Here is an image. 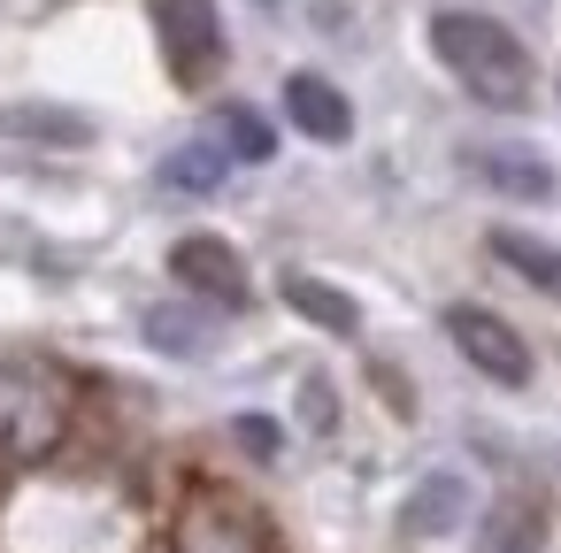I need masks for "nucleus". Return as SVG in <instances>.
<instances>
[{"instance_id": "1", "label": "nucleus", "mask_w": 561, "mask_h": 553, "mask_svg": "<svg viewBox=\"0 0 561 553\" xmlns=\"http://www.w3.org/2000/svg\"><path fill=\"white\" fill-rule=\"evenodd\" d=\"M431 47H438V62L454 70V85L469 101H484V108H523L530 101V55H523V39L500 16H484V9H438L431 16Z\"/></svg>"}, {"instance_id": "2", "label": "nucleus", "mask_w": 561, "mask_h": 553, "mask_svg": "<svg viewBox=\"0 0 561 553\" xmlns=\"http://www.w3.org/2000/svg\"><path fill=\"white\" fill-rule=\"evenodd\" d=\"M70 430V384L39 361H0V461H47Z\"/></svg>"}, {"instance_id": "3", "label": "nucleus", "mask_w": 561, "mask_h": 553, "mask_svg": "<svg viewBox=\"0 0 561 553\" xmlns=\"http://www.w3.org/2000/svg\"><path fill=\"white\" fill-rule=\"evenodd\" d=\"M170 553H277V538L247 499H231L216 484H193L178 522H170Z\"/></svg>"}, {"instance_id": "4", "label": "nucleus", "mask_w": 561, "mask_h": 553, "mask_svg": "<svg viewBox=\"0 0 561 553\" xmlns=\"http://www.w3.org/2000/svg\"><path fill=\"white\" fill-rule=\"evenodd\" d=\"M154 32H162V55H170V78L178 85H208L216 62H224V16L216 0H154Z\"/></svg>"}, {"instance_id": "5", "label": "nucleus", "mask_w": 561, "mask_h": 553, "mask_svg": "<svg viewBox=\"0 0 561 553\" xmlns=\"http://www.w3.org/2000/svg\"><path fill=\"white\" fill-rule=\"evenodd\" d=\"M446 338L461 346V361L469 369H484L492 384H530V346L515 338V323H500L492 308H469V300H454L446 308Z\"/></svg>"}, {"instance_id": "6", "label": "nucleus", "mask_w": 561, "mask_h": 553, "mask_svg": "<svg viewBox=\"0 0 561 553\" xmlns=\"http://www.w3.org/2000/svg\"><path fill=\"white\" fill-rule=\"evenodd\" d=\"M170 277H178L185 292L216 300V308H247V262H239V246H224L216 231L178 239V246H170Z\"/></svg>"}, {"instance_id": "7", "label": "nucleus", "mask_w": 561, "mask_h": 553, "mask_svg": "<svg viewBox=\"0 0 561 553\" xmlns=\"http://www.w3.org/2000/svg\"><path fill=\"white\" fill-rule=\"evenodd\" d=\"M285 116H293V131H308L316 147H346V139H354L346 93H339L331 78H316V70H293V78H285Z\"/></svg>"}, {"instance_id": "8", "label": "nucleus", "mask_w": 561, "mask_h": 553, "mask_svg": "<svg viewBox=\"0 0 561 553\" xmlns=\"http://www.w3.org/2000/svg\"><path fill=\"white\" fill-rule=\"evenodd\" d=\"M461 162H469V177H484L507 200H553V170L538 154H523V147H469Z\"/></svg>"}, {"instance_id": "9", "label": "nucleus", "mask_w": 561, "mask_h": 553, "mask_svg": "<svg viewBox=\"0 0 561 553\" xmlns=\"http://www.w3.org/2000/svg\"><path fill=\"white\" fill-rule=\"evenodd\" d=\"M277 292H285V308H293V315H308V323H316V331H331V338H354V331H362V308H354L339 285L308 277V269H285V285H277Z\"/></svg>"}, {"instance_id": "10", "label": "nucleus", "mask_w": 561, "mask_h": 553, "mask_svg": "<svg viewBox=\"0 0 561 553\" xmlns=\"http://www.w3.org/2000/svg\"><path fill=\"white\" fill-rule=\"evenodd\" d=\"M461 515H469V484L454 469H431L400 522H408V538H446V530H461Z\"/></svg>"}, {"instance_id": "11", "label": "nucleus", "mask_w": 561, "mask_h": 553, "mask_svg": "<svg viewBox=\"0 0 561 553\" xmlns=\"http://www.w3.org/2000/svg\"><path fill=\"white\" fill-rule=\"evenodd\" d=\"M492 254H500L523 285H538L546 300H561V246H546V239H530V231H492Z\"/></svg>"}, {"instance_id": "12", "label": "nucleus", "mask_w": 561, "mask_h": 553, "mask_svg": "<svg viewBox=\"0 0 561 553\" xmlns=\"http://www.w3.org/2000/svg\"><path fill=\"white\" fill-rule=\"evenodd\" d=\"M224 170H231L224 139H193V147H178V154L162 162V185H170V193H216Z\"/></svg>"}, {"instance_id": "13", "label": "nucleus", "mask_w": 561, "mask_h": 553, "mask_svg": "<svg viewBox=\"0 0 561 553\" xmlns=\"http://www.w3.org/2000/svg\"><path fill=\"white\" fill-rule=\"evenodd\" d=\"M538 530H546L538 499H500L484 515V553H538Z\"/></svg>"}, {"instance_id": "14", "label": "nucleus", "mask_w": 561, "mask_h": 553, "mask_svg": "<svg viewBox=\"0 0 561 553\" xmlns=\"http://www.w3.org/2000/svg\"><path fill=\"white\" fill-rule=\"evenodd\" d=\"M0 124H9L16 139H47V147H85L93 139V124L85 116H62V108H9Z\"/></svg>"}, {"instance_id": "15", "label": "nucleus", "mask_w": 561, "mask_h": 553, "mask_svg": "<svg viewBox=\"0 0 561 553\" xmlns=\"http://www.w3.org/2000/svg\"><path fill=\"white\" fill-rule=\"evenodd\" d=\"M216 139H224L231 162H270V154H277V131H270L254 108H224V116H216Z\"/></svg>"}, {"instance_id": "16", "label": "nucleus", "mask_w": 561, "mask_h": 553, "mask_svg": "<svg viewBox=\"0 0 561 553\" xmlns=\"http://www.w3.org/2000/svg\"><path fill=\"white\" fill-rule=\"evenodd\" d=\"M147 338H154L162 354H201V346H208V323L185 315V308H147Z\"/></svg>"}, {"instance_id": "17", "label": "nucleus", "mask_w": 561, "mask_h": 553, "mask_svg": "<svg viewBox=\"0 0 561 553\" xmlns=\"http://www.w3.org/2000/svg\"><path fill=\"white\" fill-rule=\"evenodd\" d=\"M239 446H247L254 461H270V453H277V423H270V415H239Z\"/></svg>"}, {"instance_id": "18", "label": "nucleus", "mask_w": 561, "mask_h": 553, "mask_svg": "<svg viewBox=\"0 0 561 553\" xmlns=\"http://www.w3.org/2000/svg\"><path fill=\"white\" fill-rule=\"evenodd\" d=\"M308 423L331 430V392H323V384H308Z\"/></svg>"}, {"instance_id": "19", "label": "nucleus", "mask_w": 561, "mask_h": 553, "mask_svg": "<svg viewBox=\"0 0 561 553\" xmlns=\"http://www.w3.org/2000/svg\"><path fill=\"white\" fill-rule=\"evenodd\" d=\"M262 9H285V0H262Z\"/></svg>"}]
</instances>
